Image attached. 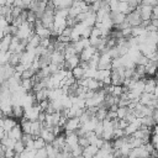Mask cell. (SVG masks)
Listing matches in <instances>:
<instances>
[{"label": "cell", "mask_w": 158, "mask_h": 158, "mask_svg": "<svg viewBox=\"0 0 158 158\" xmlns=\"http://www.w3.org/2000/svg\"><path fill=\"white\" fill-rule=\"evenodd\" d=\"M153 99H157V98H156V96H153L152 94L142 93V94L139 95V101H138V102H139V104H142L143 106H149Z\"/></svg>", "instance_id": "7c38bea8"}, {"label": "cell", "mask_w": 158, "mask_h": 158, "mask_svg": "<svg viewBox=\"0 0 158 158\" xmlns=\"http://www.w3.org/2000/svg\"><path fill=\"white\" fill-rule=\"evenodd\" d=\"M7 136H9L10 138L15 139V141H20V139H21V137H22V130H21L20 125L17 123L12 130H10V131L7 132Z\"/></svg>", "instance_id": "30bf717a"}, {"label": "cell", "mask_w": 158, "mask_h": 158, "mask_svg": "<svg viewBox=\"0 0 158 158\" xmlns=\"http://www.w3.org/2000/svg\"><path fill=\"white\" fill-rule=\"evenodd\" d=\"M11 116H12V118H22L23 117V107L22 106H12Z\"/></svg>", "instance_id": "d6986e66"}, {"label": "cell", "mask_w": 158, "mask_h": 158, "mask_svg": "<svg viewBox=\"0 0 158 158\" xmlns=\"http://www.w3.org/2000/svg\"><path fill=\"white\" fill-rule=\"evenodd\" d=\"M15 139H12V138H10L9 136H7V133L2 137V139H1V142H0V144L1 146H4L6 149H14V146H15Z\"/></svg>", "instance_id": "e0dca14e"}, {"label": "cell", "mask_w": 158, "mask_h": 158, "mask_svg": "<svg viewBox=\"0 0 158 158\" xmlns=\"http://www.w3.org/2000/svg\"><path fill=\"white\" fill-rule=\"evenodd\" d=\"M70 33H72V27H65V28L62 31L60 36H64V37H70Z\"/></svg>", "instance_id": "e575fe53"}, {"label": "cell", "mask_w": 158, "mask_h": 158, "mask_svg": "<svg viewBox=\"0 0 158 158\" xmlns=\"http://www.w3.org/2000/svg\"><path fill=\"white\" fill-rule=\"evenodd\" d=\"M106 114H107V110H106V109H99V107H98V111L95 112L94 116L96 117L98 121H102V120L106 118Z\"/></svg>", "instance_id": "d4e9b609"}, {"label": "cell", "mask_w": 158, "mask_h": 158, "mask_svg": "<svg viewBox=\"0 0 158 158\" xmlns=\"http://www.w3.org/2000/svg\"><path fill=\"white\" fill-rule=\"evenodd\" d=\"M49 59H51V63H52V64H56V65L59 67V69H63V63H64V60H65L63 53H60V52H58V51H53V53L51 54Z\"/></svg>", "instance_id": "8992f818"}, {"label": "cell", "mask_w": 158, "mask_h": 158, "mask_svg": "<svg viewBox=\"0 0 158 158\" xmlns=\"http://www.w3.org/2000/svg\"><path fill=\"white\" fill-rule=\"evenodd\" d=\"M96 70L98 69H86L85 72H84V78H86V79H94L95 78V74H96Z\"/></svg>", "instance_id": "f1b7e54d"}, {"label": "cell", "mask_w": 158, "mask_h": 158, "mask_svg": "<svg viewBox=\"0 0 158 158\" xmlns=\"http://www.w3.org/2000/svg\"><path fill=\"white\" fill-rule=\"evenodd\" d=\"M44 149H46V153H47V158H57V154L59 153L56 148L52 147V144H46Z\"/></svg>", "instance_id": "7402d4cb"}, {"label": "cell", "mask_w": 158, "mask_h": 158, "mask_svg": "<svg viewBox=\"0 0 158 158\" xmlns=\"http://www.w3.org/2000/svg\"><path fill=\"white\" fill-rule=\"evenodd\" d=\"M35 99L36 102H41L44 100H48V89H41L35 93Z\"/></svg>", "instance_id": "2e32d148"}, {"label": "cell", "mask_w": 158, "mask_h": 158, "mask_svg": "<svg viewBox=\"0 0 158 158\" xmlns=\"http://www.w3.org/2000/svg\"><path fill=\"white\" fill-rule=\"evenodd\" d=\"M49 44H51V38H41V41H40V46H41L42 48L46 49Z\"/></svg>", "instance_id": "d6a6232c"}, {"label": "cell", "mask_w": 158, "mask_h": 158, "mask_svg": "<svg viewBox=\"0 0 158 158\" xmlns=\"http://www.w3.org/2000/svg\"><path fill=\"white\" fill-rule=\"evenodd\" d=\"M44 118H46V114H44V112H40V114H38V117H37V121H38L40 123H43V122H44Z\"/></svg>", "instance_id": "74e56055"}, {"label": "cell", "mask_w": 158, "mask_h": 158, "mask_svg": "<svg viewBox=\"0 0 158 158\" xmlns=\"http://www.w3.org/2000/svg\"><path fill=\"white\" fill-rule=\"evenodd\" d=\"M51 144H52V147L56 148L58 152H62V151H63V147L65 146V137H64V135L60 133V135L56 136Z\"/></svg>", "instance_id": "ba28073f"}, {"label": "cell", "mask_w": 158, "mask_h": 158, "mask_svg": "<svg viewBox=\"0 0 158 158\" xmlns=\"http://www.w3.org/2000/svg\"><path fill=\"white\" fill-rule=\"evenodd\" d=\"M80 126H81V123H80V121H79L78 117L67 118V122H65L63 130H65V131H68V132H75Z\"/></svg>", "instance_id": "277c9868"}, {"label": "cell", "mask_w": 158, "mask_h": 158, "mask_svg": "<svg viewBox=\"0 0 158 158\" xmlns=\"http://www.w3.org/2000/svg\"><path fill=\"white\" fill-rule=\"evenodd\" d=\"M6 133H5V131L2 130V127H0V142H1V139H2V137L5 136Z\"/></svg>", "instance_id": "f35d334b"}, {"label": "cell", "mask_w": 158, "mask_h": 158, "mask_svg": "<svg viewBox=\"0 0 158 158\" xmlns=\"http://www.w3.org/2000/svg\"><path fill=\"white\" fill-rule=\"evenodd\" d=\"M41 23L43 27H46L47 30L52 31L53 28V21H54V12H49V11H44L43 15L40 19Z\"/></svg>", "instance_id": "6da1fadb"}, {"label": "cell", "mask_w": 158, "mask_h": 158, "mask_svg": "<svg viewBox=\"0 0 158 158\" xmlns=\"http://www.w3.org/2000/svg\"><path fill=\"white\" fill-rule=\"evenodd\" d=\"M36 73L31 69V68H28V69H25L23 72H22V74H21V79H31L33 75H35Z\"/></svg>", "instance_id": "4316f807"}, {"label": "cell", "mask_w": 158, "mask_h": 158, "mask_svg": "<svg viewBox=\"0 0 158 158\" xmlns=\"http://www.w3.org/2000/svg\"><path fill=\"white\" fill-rule=\"evenodd\" d=\"M36 158H47V153H46V149L42 148V149H38L36 151Z\"/></svg>", "instance_id": "836d02e7"}, {"label": "cell", "mask_w": 158, "mask_h": 158, "mask_svg": "<svg viewBox=\"0 0 158 158\" xmlns=\"http://www.w3.org/2000/svg\"><path fill=\"white\" fill-rule=\"evenodd\" d=\"M83 22H84L86 26H89V27H94L95 23H96V15H95V12L88 11V12H86V16H85V20H84Z\"/></svg>", "instance_id": "5bb4252c"}, {"label": "cell", "mask_w": 158, "mask_h": 158, "mask_svg": "<svg viewBox=\"0 0 158 158\" xmlns=\"http://www.w3.org/2000/svg\"><path fill=\"white\" fill-rule=\"evenodd\" d=\"M20 57H21V53H20V54H17V53H11L7 64H10L11 67H16V65L20 63Z\"/></svg>", "instance_id": "cb8c5ba5"}, {"label": "cell", "mask_w": 158, "mask_h": 158, "mask_svg": "<svg viewBox=\"0 0 158 158\" xmlns=\"http://www.w3.org/2000/svg\"><path fill=\"white\" fill-rule=\"evenodd\" d=\"M16 125H17V122H16V120L12 118V117H4V118L0 121V127H2V130L5 131V133H7L10 130H12Z\"/></svg>", "instance_id": "52a82bcc"}, {"label": "cell", "mask_w": 158, "mask_h": 158, "mask_svg": "<svg viewBox=\"0 0 158 158\" xmlns=\"http://www.w3.org/2000/svg\"><path fill=\"white\" fill-rule=\"evenodd\" d=\"M70 72H72V77H73L75 80H80V79L84 78V72H85V70H84L83 68H80L79 65L75 67V68H73Z\"/></svg>", "instance_id": "ac0fdd59"}, {"label": "cell", "mask_w": 158, "mask_h": 158, "mask_svg": "<svg viewBox=\"0 0 158 158\" xmlns=\"http://www.w3.org/2000/svg\"><path fill=\"white\" fill-rule=\"evenodd\" d=\"M52 2H53V6L56 10H68L73 4L72 0H65V1L58 0V1H52Z\"/></svg>", "instance_id": "8fae6325"}, {"label": "cell", "mask_w": 158, "mask_h": 158, "mask_svg": "<svg viewBox=\"0 0 158 158\" xmlns=\"http://www.w3.org/2000/svg\"><path fill=\"white\" fill-rule=\"evenodd\" d=\"M46 147V142L41 138V137H36L33 138V149L35 151H38V149H42Z\"/></svg>", "instance_id": "603a6c76"}, {"label": "cell", "mask_w": 158, "mask_h": 158, "mask_svg": "<svg viewBox=\"0 0 158 158\" xmlns=\"http://www.w3.org/2000/svg\"><path fill=\"white\" fill-rule=\"evenodd\" d=\"M121 94H122V86L118 85V86H114V88H112V93H111V95L118 98Z\"/></svg>", "instance_id": "1f68e13d"}, {"label": "cell", "mask_w": 158, "mask_h": 158, "mask_svg": "<svg viewBox=\"0 0 158 158\" xmlns=\"http://www.w3.org/2000/svg\"><path fill=\"white\" fill-rule=\"evenodd\" d=\"M35 156H36V151H35V149H32V151L25 149V151L20 154V158H35Z\"/></svg>", "instance_id": "83f0119b"}, {"label": "cell", "mask_w": 158, "mask_h": 158, "mask_svg": "<svg viewBox=\"0 0 158 158\" xmlns=\"http://www.w3.org/2000/svg\"><path fill=\"white\" fill-rule=\"evenodd\" d=\"M95 53H96V49H95L94 47L89 46V47L84 48V49L79 53V59H80V62H89V60L91 59V57H93Z\"/></svg>", "instance_id": "5b68a950"}, {"label": "cell", "mask_w": 158, "mask_h": 158, "mask_svg": "<svg viewBox=\"0 0 158 158\" xmlns=\"http://www.w3.org/2000/svg\"><path fill=\"white\" fill-rule=\"evenodd\" d=\"M131 111L128 110L127 106H123V107H118L117 106V110H116V116H117V120H123Z\"/></svg>", "instance_id": "44dd1931"}, {"label": "cell", "mask_w": 158, "mask_h": 158, "mask_svg": "<svg viewBox=\"0 0 158 158\" xmlns=\"http://www.w3.org/2000/svg\"><path fill=\"white\" fill-rule=\"evenodd\" d=\"M123 136H125L123 130H121V128H115V130H114V139H116V138H122Z\"/></svg>", "instance_id": "4dcf8cb0"}, {"label": "cell", "mask_w": 158, "mask_h": 158, "mask_svg": "<svg viewBox=\"0 0 158 158\" xmlns=\"http://www.w3.org/2000/svg\"><path fill=\"white\" fill-rule=\"evenodd\" d=\"M23 151H25V144L21 142V139H20V141H16V142H15V146H14V152L20 156Z\"/></svg>", "instance_id": "484cf974"}, {"label": "cell", "mask_w": 158, "mask_h": 158, "mask_svg": "<svg viewBox=\"0 0 158 158\" xmlns=\"http://www.w3.org/2000/svg\"><path fill=\"white\" fill-rule=\"evenodd\" d=\"M125 21H126L131 27H136V26H139V25L142 23L141 16H139L138 11H136V10H133L132 12H130L128 15H126Z\"/></svg>", "instance_id": "7a4b0ae2"}, {"label": "cell", "mask_w": 158, "mask_h": 158, "mask_svg": "<svg viewBox=\"0 0 158 158\" xmlns=\"http://www.w3.org/2000/svg\"><path fill=\"white\" fill-rule=\"evenodd\" d=\"M78 146L81 147L83 149L86 148V147L89 146V141H88V138H85V137H78Z\"/></svg>", "instance_id": "f546056e"}, {"label": "cell", "mask_w": 158, "mask_h": 158, "mask_svg": "<svg viewBox=\"0 0 158 158\" xmlns=\"http://www.w3.org/2000/svg\"><path fill=\"white\" fill-rule=\"evenodd\" d=\"M20 86H21L26 93H30V91H32L33 83H32L31 79H21V81H20Z\"/></svg>", "instance_id": "ffe728a7"}, {"label": "cell", "mask_w": 158, "mask_h": 158, "mask_svg": "<svg viewBox=\"0 0 158 158\" xmlns=\"http://www.w3.org/2000/svg\"><path fill=\"white\" fill-rule=\"evenodd\" d=\"M99 151V148H96L95 146H93V144H89L86 148H84L83 149V152H81V156H83V158H91L93 156H95L96 154V152Z\"/></svg>", "instance_id": "4fadbf2b"}, {"label": "cell", "mask_w": 158, "mask_h": 158, "mask_svg": "<svg viewBox=\"0 0 158 158\" xmlns=\"http://www.w3.org/2000/svg\"><path fill=\"white\" fill-rule=\"evenodd\" d=\"M11 38H12L11 36L5 35V36L0 40V52H7V51H9V46H10Z\"/></svg>", "instance_id": "9a60e30c"}, {"label": "cell", "mask_w": 158, "mask_h": 158, "mask_svg": "<svg viewBox=\"0 0 158 158\" xmlns=\"http://www.w3.org/2000/svg\"><path fill=\"white\" fill-rule=\"evenodd\" d=\"M7 25H9V23L6 22V20H5V17L0 15V28H1V30H4V28H5L6 26H7Z\"/></svg>", "instance_id": "d590c367"}, {"label": "cell", "mask_w": 158, "mask_h": 158, "mask_svg": "<svg viewBox=\"0 0 158 158\" xmlns=\"http://www.w3.org/2000/svg\"><path fill=\"white\" fill-rule=\"evenodd\" d=\"M38 137H41V138L46 142V144H51L56 136H54L51 131H48L47 128H44V127H43V128L41 130V132H40V136H38Z\"/></svg>", "instance_id": "9c48e42d"}, {"label": "cell", "mask_w": 158, "mask_h": 158, "mask_svg": "<svg viewBox=\"0 0 158 158\" xmlns=\"http://www.w3.org/2000/svg\"><path fill=\"white\" fill-rule=\"evenodd\" d=\"M38 114H40V110L37 107V104L31 106V107H26L23 109V117L28 121H37V117H38Z\"/></svg>", "instance_id": "3957f363"}, {"label": "cell", "mask_w": 158, "mask_h": 158, "mask_svg": "<svg viewBox=\"0 0 158 158\" xmlns=\"http://www.w3.org/2000/svg\"><path fill=\"white\" fill-rule=\"evenodd\" d=\"M2 118H4V115H2V112H1V111H0V121H1V120H2Z\"/></svg>", "instance_id": "60d3db41"}, {"label": "cell", "mask_w": 158, "mask_h": 158, "mask_svg": "<svg viewBox=\"0 0 158 158\" xmlns=\"http://www.w3.org/2000/svg\"><path fill=\"white\" fill-rule=\"evenodd\" d=\"M104 158H114V156H112V153H109V154H106Z\"/></svg>", "instance_id": "ab89813d"}, {"label": "cell", "mask_w": 158, "mask_h": 158, "mask_svg": "<svg viewBox=\"0 0 158 158\" xmlns=\"http://www.w3.org/2000/svg\"><path fill=\"white\" fill-rule=\"evenodd\" d=\"M16 153L14 152V149H6L5 151V158H12Z\"/></svg>", "instance_id": "8d00e7d4"}]
</instances>
